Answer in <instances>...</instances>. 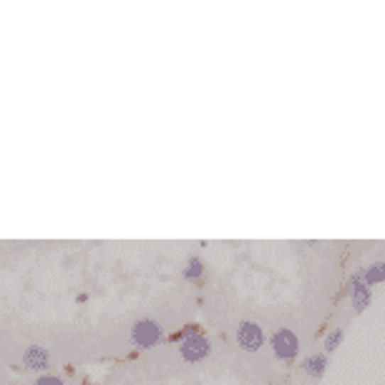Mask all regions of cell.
<instances>
[{"mask_svg": "<svg viewBox=\"0 0 385 385\" xmlns=\"http://www.w3.org/2000/svg\"><path fill=\"white\" fill-rule=\"evenodd\" d=\"M300 370H303L308 378L320 380L325 375V370H327V355H325V352H313V355L303 358V363H300Z\"/></svg>", "mask_w": 385, "mask_h": 385, "instance_id": "cell-7", "label": "cell"}, {"mask_svg": "<svg viewBox=\"0 0 385 385\" xmlns=\"http://www.w3.org/2000/svg\"><path fill=\"white\" fill-rule=\"evenodd\" d=\"M76 300H78V303H81V305H83V303H86V300H88V295H86V292H81V295H78V298H76Z\"/></svg>", "mask_w": 385, "mask_h": 385, "instance_id": "cell-13", "label": "cell"}, {"mask_svg": "<svg viewBox=\"0 0 385 385\" xmlns=\"http://www.w3.org/2000/svg\"><path fill=\"white\" fill-rule=\"evenodd\" d=\"M182 277L187 282H202L204 280V262L202 257H189L187 264H184Z\"/></svg>", "mask_w": 385, "mask_h": 385, "instance_id": "cell-8", "label": "cell"}, {"mask_svg": "<svg viewBox=\"0 0 385 385\" xmlns=\"http://www.w3.org/2000/svg\"><path fill=\"white\" fill-rule=\"evenodd\" d=\"M267 342H270L275 358L282 360V363H295L300 358V337L290 327H277Z\"/></svg>", "mask_w": 385, "mask_h": 385, "instance_id": "cell-1", "label": "cell"}, {"mask_svg": "<svg viewBox=\"0 0 385 385\" xmlns=\"http://www.w3.org/2000/svg\"><path fill=\"white\" fill-rule=\"evenodd\" d=\"M164 340V330L154 318H139L131 325V342L139 350H149Z\"/></svg>", "mask_w": 385, "mask_h": 385, "instance_id": "cell-2", "label": "cell"}, {"mask_svg": "<svg viewBox=\"0 0 385 385\" xmlns=\"http://www.w3.org/2000/svg\"><path fill=\"white\" fill-rule=\"evenodd\" d=\"M277 385H285V383H277Z\"/></svg>", "mask_w": 385, "mask_h": 385, "instance_id": "cell-14", "label": "cell"}, {"mask_svg": "<svg viewBox=\"0 0 385 385\" xmlns=\"http://www.w3.org/2000/svg\"><path fill=\"white\" fill-rule=\"evenodd\" d=\"M36 385H66L63 383L61 375H55V373H43L36 378Z\"/></svg>", "mask_w": 385, "mask_h": 385, "instance_id": "cell-12", "label": "cell"}, {"mask_svg": "<svg viewBox=\"0 0 385 385\" xmlns=\"http://www.w3.org/2000/svg\"><path fill=\"white\" fill-rule=\"evenodd\" d=\"M267 340H270V337L264 335L262 325L254 322V320H242V322L237 325L234 342H237L239 347H242L244 352H259Z\"/></svg>", "mask_w": 385, "mask_h": 385, "instance_id": "cell-4", "label": "cell"}, {"mask_svg": "<svg viewBox=\"0 0 385 385\" xmlns=\"http://www.w3.org/2000/svg\"><path fill=\"white\" fill-rule=\"evenodd\" d=\"M347 298H350L352 310L358 315L365 313V310L373 305V287L365 280V267L363 270L350 272V277H347Z\"/></svg>", "mask_w": 385, "mask_h": 385, "instance_id": "cell-3", "label": "cell"}, {"mask_svg": "<svg viewBox=\"0 0 385 385\" xmlns=\"http://www.w3.org/2000/svg\"><path fill=\"white\" fill-rule=\"evenodd\" d=\"M179 355H182L189 365L204 363V360L212 355L210 335H207V332H202V335H194V337H189V340H184L182 345H179Z\"/></svg>", "mask_w": 385, "mask_h": 385, "instance_id": "cell-5", "label": "cell"}, {"mask_svg": "<svg viewBox=\"0 0 385 385\" xmlns=\"http://www.w3.org/2000/svg\"><path fill=\"white\" fill-rule=\"evenodd\" d=\"M50 365V352L43 345H28L23 350V368L31 370V373L43 375Z\"/></svg>", "mask_w": 385, "mask_h": 385, "instance_id": "cell-6", "label": "cell"}, {"mask_svg": "<svg viewBox=\"0 0 385 385\" xmlns=\"http://www.w3.org/2000/svg\"><path fill=\"white\" fill-rule=\"evenodd\" d=\"M342 337H345V330H342V327H335V330H330L327 332V335H325V355H327V352H335L337 347L342 345Z\"/></svg>", "mask_w": 385, "mask_h": 385, "instance_id": "cell-11", "label": "cell"}, {"mask_svg": "<svg viewBox=\"0 0 385 385\" xmlns=\"http://www.w3.org/2000/svg\"><path fill=\"white\" fill-rule=\"evenodd\" d=\"M202 325H197V322H187L182 327V330H176L174 335L169 337L171 342H179V345H182L184 340H189V337H194V335H202Z\"/></svg>", "mask_w": 385, "mask_h": 385, "instance_id": "cell-10", "label": "cell"}, {"mask_svg": "<svg viewBox=\"0 0 385 385\" xmlns=\"http://www.w3.org/2000/svg\"><path fill=\"white\" fill-rule=\"evenodd\" d=\"M365 280H368L370 287L385 285V259H378V262H373V264L365 267Z\"/></svg>", "mask_w": 385, "mask_h": 385, "instance_id": "cell-9", "label": "cell"}]
</instances>
